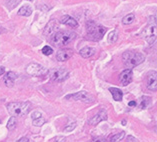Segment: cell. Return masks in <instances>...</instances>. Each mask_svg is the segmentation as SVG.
Returning a JSON list of instances; mask_svg holds the SVG:
<instances>
[{
    "instance_id": "obj_1",
    "label": "cell",
    "mask_w": 157,
    "mask_h": 142,
    "mask_svg": "<svg viewBox=\"0 0 157 142\" xmlns=\"http://www.w3.org/2000/svg\"><path fill=\"white\" fill-rule=\"evenodd\" d=\"M7 110L11 116H25L31 110V103L29 102H10L7 104Z\"/></svg>"
},
{
    "instance_id": "obj_2",
    "label": "cell",
    "mask_w": 157,
    "mask_h": 142,
    "mask_svg": "<svg viewBox=\"0 0 157 142\" xmlns=\"http://www.w3.org/2000/svg\"><path fill=\"white\" fill-rule=\"evenodd\" d=\"M122 58L124 60L125 66L130 69L137 66L145 60V56L140 52L136 51H126L122 54Z\"/></svg>"
},
{
    "instance_id": "obj_3",
    "label": "cell",
    "mask_w": 157,
    "mask_h": 142,
    "mask_svg": "<svg viewBox=\"0 0 157 142\" xmlns=\"http://www.w3.org/2000/svg\"><path fill=\"white\" fill-rule=\"evenodd\" d=\"M87 35L89 36L90 39L98 41L102 39L103 35L106 33V28L104 26L98 25L94 21H87Z\"/></svg>"
},
{
    "instance_id": "obj_4",
    "label": "cell",
    "mask_w": 157,
    "mask_h": 142,
    "mask_svg": "<svg viewBox=\"0 0 157 142\" xmlns=\"http://www.w3.org/2000/svg\"><path fill=\"white\" fill-rule=\"evenodd\" d=\"M76 36L77 35L73 31H59L54 34L52 42L53 44L60 47V46H65L71 43L76 38Z\"/></svg>"
},
{
    "instance_id": "obj_5",
    "label": "cell",
    "mask_w": 157,
    "mask_h": 142,
    "mask_svg": "<svg viewBox=\"0 0 157 142\" xmlns=\"http://www.w3.org/2000/svg\"><path fill=\"white\" fill-rule=\"evenodd\" d=\"M156 22L155 16H151L148 19V26L144 28V30L141 33V36L147 41L149 45H152L156 40Z\"/></svg>"
},
{
    "instance_id": "obj_6",
    "label": "cell",
    "mask_w": 157,
    "mask_h": 142,
    "mask_svg": "<svg viewBox=\"0 0 157 142\" xmlns=\"http://www.w3.org/2000/svg\"><path fill=\"white\" fill-rule=\"evenodd\" d=\"M47 73L50 79L55 82L65 81V80L69 77V71L63 67H56L50 69V70L47 71Z\"/></svg>"
},
{
    "instance_id": "obj_7",
    "label": "cell",
    "mask_w": 157,
    "mask_h": 142,
    "mask_svg": "<svg viewBox=\"0 0 157 142\" xmlns=\"http://www.w3.org/2000/svg\"><path fill=\"white\" fill-rule=\"evenodd\" d=\"M47 69L38 63H30L26 67V72L30 76H42L47 74Z\"/></svg>"
},
{
    "instance_id": "obj_8",
    "label": "cell",
    "mask_w": 157,
    "mask_h": 142,
    "mask_svg": "<svg viewBox=\"0 0 157 142\" xmlns=\"http://www.w3.org/2000/svg\"><path fill=\"white\" fill-rule=\"evenodd\" d=\"M65 99H72V100H76V101L78 100V101L86 102V103L94 102V98L91 96L87 91H80V92H77V93L67 95V96H65Z\"/></svg>"
},
{
    "instance_id": "obj_9",
    "label": "cell",
    "mask_w": 157,
    "mask_h": 142,
    "mask_svg": "<svg viewBox=\"0 0 157 142\" xmlns=\"http://www.w3.org/2000/svg\"><path fill=\"white\" fill-rule=\"evenodd\" d=\"M132 78H133V72H132V69H130V68L125 69V70L122 71L119 75V81L122 86H126V85H128L129 83H131Z\"/></svg>"
},
{
    "instance_id": "obj_10",
    "label": "cell",
    "mask_w": 157,
    "mask_h": 142,
    "mask_svg": "<svg viewBox=\"0 0 157 142\" xmlns=\"http://www.w3.org/2000/svg\"><path fill=\"white\" fill-rule=\"evenodd\" d=\"M147 87L149 90L156 91L157 89V73L156 71H150L147 77Z\"/></svg>"
},
{
    "instance_id": "obj_11",
    "label": "cell",
    "mask_w": 157,
    "mask_h": 142,
    "mask_svg": "<svg viewBox=\"0 0 157 142\" xmlns=\"http://www.w3.org/2000/svg\"><path fill=\"white\" fill-rule=\"evenodd\" d=\"M73 55V51L71 49H61L56 54V59L59 62H65L68 59H70Z\"/></svg>"
},
{
    "instance_id": "obj_12",
    "label": "cell",
    "mask_w": 157,
    "mask_h": 142,
    "mask_svg": "<svg viewBox=\"0 0 157 142\" xmlns=\"http://www.w3.org/2000/svg\"><path fill=\"white\" fill-rule=\"evenodd\" d=\"M105 120H107V113L105 110H101L89 120V124L95 126L100 123L101 121H105Z\"/></svg>"
},
{
    "instance_id": "obj_13",
    "label": "cell",
    "mask_w": 157,
    "mask_h": 142,
    "mask_svg": "<svg viewBox=\"0 0 157 142\" xmlns=\"http://www.w3.org/2000/svg\"><path fill=\"white\" fill-rule=\"evenodd\" d=\"M16 78H17V75L15 74L14 72L9 71V72H7L4 77H3V82H4L5 86L7 87H13Z\"/></svg>"
},
{
    "instance_id": "obj_14",
    "label": "cell",
    "mask_w": 157,
    "mask_h": 142,
    "mask_svg": "<svg viewBox=\"0 0 157 142\" xmlns=\"http://www.w3.org/2000/svg\"><path fill=\"white\" fill-rule=\"evenodd\" d=\"M60 23H62V24H65V25H68L70 26V27H78V22L75 20L73 17L69 16V15H64L60 18Z\"/></svg>"
},
{
    "instance_id": "obj_15",
    "label": "cell",
    "mask_w": 157,
    "mask_h": 142,
    "mask_svg": "<svg viewBox=\"0 0 157 142\" xmlns=\"http://www.w3.org/2000/svg\"><path fill=\"white\" fill-rule=\"evenodd\" d=\"M109 91L112 94V97L115 101H121L122 97H123V92H122L119 88H115V87H110Z\"/></svg>"
},
{
    "instance_id": "obj_16",
    "label": "cell",
    "mask_w": 157,
    "mask_h": 142,
    "mask_svg": "<svg viewBox=\"0 0 157 142\" xmlns=\"http://www.w3.org/2000/svg\"><path fill=\"white\" fill-rule=\"evenodd\" d=\"M79 54L81 55L83 58H90L91 56L95 54V49L92 47H84L79 51Z\"/></svg>"
},
{
    "instance_id": "obj_17",
    "label": "cell",
    "mask_w": 157,
    "mask_h": 142,
    "mask_svg": "<svg viewBox=\"0 0 157 142\" xmlns=\"http://www.w3.org/2000/svg\"><path fill=\"white\" fill-rule=\"evenodd\" d=\"M57 28H58V26L56 25L55 21H54V20H51V21L47 24L46 27H45L44 34H46V35H52V34H54L55 30H56Z\"/></svg>"
},
{
    "instance_id": "obj_18",
    "label": "cell",
    "mask_w": 157,
    "mask_h": 142,
    "mask_svg": "<svg viewBox=\"0 0 157 142\" xmlns=\"http://www.w3.org/2000/svg\"><path fill=\"white\" fill-rule=\"evenodd\" d=\"M31 13H32V8L28 5L22 6L18 11V15H20V16H25V17L30 16Z\"/></svg>"
},
{
    "instance_id": "obj_19",
    "label": "cell",
    "mask_w": 157,
    "mask_h": 142,
    "mask_svg": "<svg viewBox=\"0 0 157 142\" xmlns=\"http://www.w3.org/2000/svg\"><path fill=\"white\" fill-rule=\"evenodd\" d=\"M151 102V97H148V96H142L140 99V108L141 109H145L147 108L148 105L150 104Z\"/></svg>"
},
{
    "instance_id": "obj_20",
    "label": "cell",
    "mask_w": 157,
    "mask_h": 142,
    "mask_svg": "<svg viewBox=\"0 0 157 142\" xmlns=\"http://www.w3.org/2000/svg\"><path fill=\"white\" fill-rule=\"evenodd\" d=\"M125 136V132L124 131H120L119 133H116L112 135L111 137H109V141L111 142H117V141H121Z\"/></svg>"
},
{
    "instance_id": "obj_21",
    "label": "cell",
    "mask_w": 157,
    "mask_h": 142,
    "mask_svg": "<svg viewBox=\"0 0 157 142\" xmlns=\"http://www.w3.org/2000/svg\"><path fill=\"white\" fill-rule=\"evenodd\" d=\"M118 39V30L114 29L113 31H111L108 35V42L109 43H115Z\"/></svg>"
},
{
    "instance_id": "obj_22",
    "label": "cell",
    "mask_w": 157,
    "mask_h": 142,
    "mask_svg": "<svg viewBox=\"0 0 157 142\" xmlns=\"http://www.w3.org/2000/svg\"><path fill=\"white\" fill-rule=\"evenodd\" d=\"M134 19H135V15L133 13H130L123 17V19H122V23H123L124 25H129V24H131V23H133Z\"/></svg>"
},
{
    "instance_id": "obj_23",
    "label": "cell",
    "mask_w": 157,
    "mask_h": 142,
    "mask_svg": "<svg viewBox=\"0 0 157 142\" xmlns=\"http://www.w3.org/2000/svg\"><path fill=\"white\" fill-rule=\"evenodd\" d=\"M32 120H33V125L34 126H38V127H40V126H42L45 123V122H46V120L44 119L43 116L34 118V119H32Z\"/></svg>"
},
{
    "instance_id": "obj_24",
    "label": "cell",
    "mask_w": 157,
    "mask_h": 142,
    "mask_svg": "<svg viewBox=\"0 0 157 142\" xmlns=\"http://www.w3.org/2000/svg\"><path fill=\"white\" fill-rule=\"evenodd\" d=\"M6 126H7V129L8 130H13L15 127H16V118L14 116H11Z\"/></svg>"
},
{
    "instance_id": "obj_25",
    "label": "cell",
    "mask_w": 157,
    "mask_h": 142,
    "mask_svg": "<svg viewBox=\"0 0 157 142\" xmlns=\"http://www.w3.org/2000/svg\"><path fill=\"white\" fill-rule=\"evenodd\" d=\"M42 53H43L44 55H51L53 53V49L50 47V46L48 45H45L43 48H42Z\"/></svg>"
},
{
    "instance_id": "obj_26",
    "label": "cell",
    "mask_w": 157,
    "mask_h": 142,
    "mask_svg": "<svg viewBox=\"0 0 157 142\" xmlns=\"http://www.w3.org/2000/svg\"><path fill=\"white\" fill-rule=\"evenodd\" d=\"M19 2H20V0H16V1H14V0H7L8 7H9L10 9H12V8H14V7H16Z\"/></svg>"
},
{
    "instance_id": "obj_27",
    "label": "cell",
    "mask_w": 157,
    "mask_h": 142,
    "mask_svg": "<svg viewBox=\"0 0 157 142\" xmlns=\"http://www.w3.org/2000/svg\"><path fill=\"white\" fill-rule=\"evenodd\" d=\"M76 122H73V123H71L70 125H67L66 127L64 128V132H71L72 130H74V128L76 127Z\"/></svg>"
},
{
    "instance_id": "obj_28",
    "label": "cell",
    "mask_w": 157,
    "mask_h": 142,
    "mask_svg": "<svg viewBox=\"0 0 157 142\" xmlns=\"http://www.w3.org/2000/svg\"><path fill=\"white\" fill-rule=\"evenodd\" d=\"M50 141L51 142H57V141L64 142V141H66V138H65L64 136H56V137H53L52 139H50Z\"/></svg>"
},
{
    "instance_id": "obj_29",
    "label": "cell",
    "mask_w": 157,
    "mask_h": 142,
    "mask_svg": "<svg viewBox=\"0 0 157 142\" xmlns=\"http://www.w3.org/2000/svg\"><path fill=\"white\" fill-rule=\"evenodd\" d=\"M126 141H127V142H132V141H133V142H137L138 140H137L135 137H133V136H131V135H129V136H127V138H126Z\"/></svg>"
},
{
    "instance_id": "obj_30",
    "label": "cell",
    "mask_w": 157,
    "mask_h": 142,
    "mask_svg": "<svg viewBox=\"0 0 157 142\" xmlns=\"http://www.w3.org/2000/svg\"><path fill=\"white\" fill-rule=\"evenodd\" d=\"M17 141L18 142H28L29 139H28V138H26V137H22V138H19Z\"/></svg>"
},
{
    "instance_id": "obj_31",
    "label": "cell",
    "mask_w": 157,
    "mask_h": 142,
    "mask_svg": "<svg viewBox=\"0 0 157 142\" xmlns=\"http://www.w3.org/2000/svg\"><path fill=\"white\" fill-rule=\"evenodd\" d=\"M5 73V67H3V66H0V76L3 75Z\"/></svg>"
},
{
    "instance_id": "obj_32",
    "label": "cell",
    "mask_w": 157,
    "mask_h": 142,
    "mask_svg": "<svg viewBox=\"0 0 157 142\" xmlns=\"http://www.w3.org/2000/svg\"><path fill=\"white\" fill-rule=\"evenodd\" d=\"M128 106H130V107H134V106H136V101H130L129 103H128Z\"/></svg>"
},
{
    "instance_id": "obj_33",
    "label": "cell",
    "mask_w": 157,
    "mask_h": 142,
    "mask_svg": "<svg viewBox=\"0 0 157 142\" xmlns=\"http://www.w3.org/2000/svg\"><path fill=\"white\" fill-rule=\"evenodd\" d=\"M92 141H106L104 138H93Z\"/></svg>"
},
{
    "instance_id": "obj_34",
    "label": "cell",
    "mask_w": 157,
    "mask_h": 142,
    "mask_svg": "<svg viewBox=\"0 0 157 142\" xmlns=\"http://www.w3.org/2000/svg\"><path fill=\"white\" fill-rule=\"evenodd\" d=\"M5 31H6V30H5V28H3L2 26H0V35H1L2 33H4Z\"/></svg>"
},
{
    "instance_id": "obj_35",
    "label": "cell",
    "mask_w": 157,
    "mask_h": 142,
    "mask_svg": "<svg viewBox=\"0 0 157 142\" xmlns=\"http://www.w3.org/2000/svg\"><path fill=\"white\" fill-rule=\"evenodd\" d=\"M122 125H126V121L125 120H122Z\"/></svg>"
},
{
    "instance_id": "obj_36",
    "label": "cell",
    "mask_w": 157,
    "mask_h": 142,
    "mask_svg": "<svg viewBox=\"0 0 157 142\" xmlns=\"http://www.w3.org/2000/svg\"><path fill=\"white\" fill-rule=\"evenodd\" d=\"M0 123H1V120H0Z\"/></svg>"
}]
</instances>
